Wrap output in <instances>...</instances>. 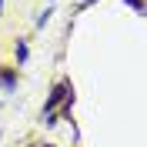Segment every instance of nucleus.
I'll return each mask as SVG.
<instances>
[{
	"label": "nucleus",
	"instance_id": "nucleus-5",
	"mask_svg": "<svg viewBox=\"0 0 147 147\" xmlns=\"http://www.w3.org/2000/svg\"><path fill=\"white\" fill-rule=\"evenodd\" d=\"M47 147H50V144H47Z\"/></svg>",
	"mask_w": 147,
	"mask_h": 147
},
{
	"label": "nucleus",
	"instance_id": "nucleus-4",
	"mask_svg": "<svg viewBox=\"0 0 147 147\" xmlns=\"http://www.w3.org/2000/svg\"><path fill=\"white\" fill-rule=\"evenodd\" d=\"M84 3H94V0H84Z\"/></svg>",
	"mask_w": 147,
	"mask_h": 147
},
{
	"label": "nucleus",
	"instance_id": "nucleus-1",
	"mask_svg": "<svg viewBox=\"0 0 147 147\" xmlns=\"http://www.w3.org/2000/svg\"><path fill=\"white\" fill-rule=\"evenodd\" d=\"M27 44H24V40H17V64H24V60H27Z\"/></svg>",
	"mask_w": 147,
	"mask_h": 147
},
{
	"label": "nucleus",
	"instance_id": "nucleus-2",
	"mask_svg": "<svg viewBox=\"0 0 147 147\" xmlns=\"http://www.w3.org/2000/svg\"><path fill=\"white\" fill-rule=\"evenodd\" d=\"M124 3H130V7L137 10V13H144V3H140V0H124Z\"/></svg>",
	"mask_w": 147,
	"mask_h": 147
},
{
	"label": "nucleus",
	"instance_id": "nucleus-3",
	"mask_svg": "<svg viewBox=\"0 0 147 147\" xmlns=\"http://www.w3.org/2000/svg\"><path fill=\"white\" fill-rule=\"evenodd\" d=\"M0 10H3V0H0Z\"/></svg>",
	"mask_w": 147,
	"mask_h": 147
}]
</instances>
